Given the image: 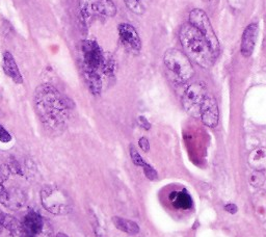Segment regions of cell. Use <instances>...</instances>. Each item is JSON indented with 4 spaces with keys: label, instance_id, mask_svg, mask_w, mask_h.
<instances>
[{
    "label": "cell",
    "instance_id": "obj_3",
    "mask_svg": "<svg viewBox=\"0 0 266 237\" xmlns=\"http://www.w3.org/2000/svg\"><path fill=\"white\" fill-rule=\"evenodd\" d=\"M7 237H52V228L38 211H28L16 229Z\"/></svg>",
    "mask_w": 266,
    "mask_h": 237
},
{
    "label": "cell",
    "instance_id": "obj_15",
    "mask_svg": "<svg viewBox=\"0 0 266 237\" xmlns=\"http://www.w3.org/2000/svg\"><path fill=\"white\" fill-rule=\"evenodd\" d=\"M83 76L87 81L89 92L94 96H99L102 91V79L100 72L83 69Z\"/></svg>",
    "mask_w": 266,
    "mask_h": 237
},
{
    "label": "cell",
    "instance_id": "obj_7",
    "mask_svg": "<svg viewBox=\"0 0 266 237\" xmlns=\"http://www.w3.org/2000/svg\"><path fill=\"white\" fill-rule=\"evenodd\" d=\"M82 69L102 71L105 62V55L101 48L94 40H85L81 43Z\"/></svg>",
    "mask_w": 266,
    "mask_h": 237
},
{
    "label": "cell",
    "instance_id": "obj_22",
    "mask_svg": "<svg viewBox=\"0 0 266 237\" xmlns=\"http://www.w3.org/2000/svg\"><path fill=\"white\" fill-rule=\"evenodd\" d=\"M264 181H265V177L262 174V172H258V171H255L254 174H252V176H251V179H249V182H251V184L256 187L262 186Z\"/></svg>",
    "mask_w": 266,
    "mask_h": 237
},
{
    "label": "cell",
    "instance_id": "obj_2",
    "mask_svg": "<svg viewBox=\"0 0 266 237\" xmlns=\"http://www.w3.org/2000/svg\"><path fill=\"white\" fill-rule=\"evenodd\" d=\"M179 39L188 59L193 60L204 69H209L213 66L215 55L210 45L194 25L190 23L183 24L179 30Z\"/></svg>",
    "mask_w": 266,
    "mask_h": 237
},
{
    "label": "cell",
    "instance_id": "obj_19",
    "mask_svg": "<svg viewBox=\"0 0 266 237\" xmlns=\"http://www.w3.org/2000/svg\"><path fill=\"white\" fill-rule=\"evenodd\" d=\"M253 205L257 215H259L261 218H266V192H260L255 194Z\"/></svg>",
    "mask_w": 266,
    "mask_h": 237
},
{
    "label": "cell",
    "instance_id": "obj_5",
    "mask_svg": "<svg viewBox=\"0 0 266 237\" xmlns=\"http://www.w3.org/2000/svg\"><path fill=\"white\" fill-rule=\"evenodd\" d=\"M165 66L173 72L182 83H186L195 74V70L188 57L177 49H168L164 53Z\"/></svg>",
    "mask_w": 266,
    "mask_h": 237
},
{
    "label": "cell",
    "instance_id": "obj_10",
    "mask_svg": "<svg viewBox=\"0 0 266 237\" xmlns=\"http://www.w3.org/2000/svg\"><path fill=\"white\" fill-rule=\"evenodd\" d=\"M0 203L12 210H17L24 205L25 194L19 187H6L0 180Z\"/></svg>",
    "mask_w": 266,
    "mask_h": 237
},
{
    "label": "cell",
    "instance_id": "obj_27",
    "mask_svg": "<svg viewBox=\"0 0 266 237\" xmlns=\"http://www.w3.org/2000/svg\"><path fill=\"white\" fill-rule=\"evenodd\" d=\"M138 145L140 147V149L143 150L144 152H149L150 150V144H149V141L147 140L146 137H141L139 142H138Z\"/></svg>",
    "mask_w": 266,
    "mask_h": 237
},
{
    "label": "cell",
    "instance_id": "obj_29",
    "mask_svg": "<svg viewBox=\"0 0 266 237\" xmlns=\"http://www.w3.org/2000/svg\"><path fill=\"white\" fill-rule=\"evenodd\" d=\"M224 210H226L227 212H230L231 215H234V214H236V212H237L238 208H237V206L235 205V204L229 203V204H227L226 206H224Z\"/></svg>",
    "mask_w": 266,
    "mask_h": 237
},
{
    "label": "cell",
    "instance_id": "obj_21",
    "mask_svg": "<svg viewBox=\"0 0 266 237\" xmlns=\"http://www.w3.org/2000/svg\"><path fill=\"white\" fill-rule=\"evenodd\" d=\"M124 2L133 13L137 15H141L144 13V7L141 5L140 0H124Z\"/></svg>",
    "mask_w": 266,
    "mask_h": 237
},
{
    "label": "cell",
    "instance_id": "obj_20",
    "mask_svg": "<svg viewBox=\"0 0 266 237\" xmlns=\"http://www.w3.org/2000/svg\"><path fill=\"white\" fill-rule=\"evenodd\" d=\"M20 222L13 215L5 214L3 211H0V225H1L4 229L10 231H13L14 229L18 227Z\"/></svg>",
    "mask_w": 266,
    "mask_h": 237
},
{
    "label": "cell",
    "instance_id": "obj_28",
    "mask_svg": "<svg viewBox=\"0 0 266 237\" xmlns=\"http://www.w3.org/2000/svg\"><path fill=\"white\" fill-rule=\"evenodd\" d=\"M138 123H139V125L141 127L145 128L146 130H149L150 128H151V124H150L149 121L145 117H143V116L138 117Z\"/></svg>",
    "mask_w": 266,
    "mask_h": 237
},
{
    "label": "cell",
    "instance_id": "obj_23",
    "mask_svg": "<svg viewBox=\"0 0 266 237\" xmlns=\"http://www.w3.org/2000/svg\"><path fill=\"white\" fill-rule=\"evenodd\" d=\"M130 156H131L132 161L134 162L135 166H137V167H144L146 165V162L144 161L143 158H141L139 153L137 152V150L133 146L130 147Z\"/></svg>",
    "mask_w": 266,
    "mask_h": 237
},
{
    "label": "cell",
    "instance_id": "obj_12",
    "mask_svg": "<svg viewBox=\"0 0 266 237\" xmlns=\"http://www.w3.org/2000/svg\"><path fill=\"white\" fill-rule=\"evenodd\" d=\"M200 117L202 119L203 123L210 127L214 128L219 124V108L216 100L211 96H206L204 102L201 108V112H200Z\"/></svg>",
    "mask_w": 266,
    "mask_h": 237
},
{
    "label": "cell",
    "instance_id": "obj_26",
    "mask_svg": "<svg viewBox=\"0 0 266 237\" xmlns=\"http://www.w3.org/2000/svg\"><path fill=\"white\" fill-rule=\"evenodd\" d=\"M12 140H13L12 134L8 132L1 124H0V142L3 144H7L12 142Z\"/></svg>",
    "mask_w": 266,
    "mask_h": 237
},
{
    "label": "cell",
    "instance_id": "obj_11",
    "mask_svg": "<svg viewBox=\"0 0 266 237\" xmlns=\"http://www.w3.org/2000/svg\"><path fill=\"white\" fill-rule=\"evenodd\" d=\"M118 29L123 45L132 53L138 54L141 49V42L136 29L128 23L120 24Z\"/></svg>",
    "mask_w": 266,
    "mask_h": 237
},
{
    "label": "cell",
    "instance_id": "obj_13",
    "mask_svg": "<svg viewBox=\"0 0 266 237\" xmlns=\"http://www.w3.org/2000/svg\"><path fill=\"white\" fill-rule=\"evenodd\" d=\"M258 37V23H251L244 29L243 38H241V54L244 57H249L252 55L256 45V40Z\"/></svg>",
    "mask_w": 266,
    "mask_h": 237
},
{
    "label": "cell",
    "instance_id": "obj_25",
    "mask_svg": "<svg viewBox=\"0 0 266 237\" xmlns=\"http://www.w3.org/2000/svg\"><path fill=\"white\" fill-rule=\"evenodd\" d=\"M144 168V172H145V175L146 177L149 179V180H156V179L158 178V175H157V172L150 166L148 165V163H146V165L143 167Z\"/></svg>",
    "mask_w": 266,
    "mask_h": 237
},
{
    "label": "cell",
    "instance_id": "obj_4",
    "mask_svg": "<svg viewBox=\"0 0 266 237\" xmlns=\"http://www.w3.org/2000/svg\"><path fill=\"white\" fill-rule=\"evenodd\" d=\"M40 200L44 209L55 215H69L73 209L69 194L58 186H44L40 192Z\"/></svg>",
    "mask_w": 266,
    "mask_h": 237
},
{
    "label": "cell",
    "instance_id": "obj_18",
    "mask_svg": "<svg viewBox=\"0 0 266 237\" xmlns=\"http://www.w3.org/2000/svg\"><path fill=\"white\" fill-rule=\"evenodd\" d=\"M112 223L114 226L119 229V230L128 233L130 235H136L139 232V227L136 223L132 222L129 219H125L123 217L119 216H113L112 217Z\"/></svg>",
    "mask_w": 266,
    "mask_h": 237
},
{
    "label": "cell",
    "instance_id": "obj_1",
    "mask_svg": "<svg viewBox=\"0 0 266 237\" xmlns=\"http://www.w3.org/2000/svg\"><path fill=\"white\" fill-rule=\"evenodd\" d=\"M35 108L42 123L51 131H62L68 123L74 103L49 84L37 87L33 96Z\"/></svg>",
    "mask_w": 266,
    "mask_h": 237
},
{
    "label": "cell",
    "instance_id": "obj_14",
    "mask_svg": "<svg viewBox=\"0 0 266 237\" xmlns=\"http://www.w3.org/2000/svg\"><path fill=\"white\" fill-rule=\"evenodd\" d=\"M2 68L5 73V75L10 77L15 84L22 85L23 77L20 72V69L15 61V57L13 54L8 51L3 53V61H2Z\"/></svg>",
    "mask_w": 266,
    "mask_h": 237
},
{
    "label": "cell",
    "instance_id": "obj_32",
    "mask_svg": "<svg viewBox=\"0 0 266 237\" xmlns=\"http://www.w3.org/2000/svg\"><path fill=\"white\" fill-rule=\"evenodd\" d=\"M0 112H1V110H0Z\"/></svg>",
    "mask_w": 266,
    "mask_h": 237
},
{
    "label": "cell",
    "instance_id": "obj_9",
    "mask_svg": "<svg viewBox=\"0 0 266 237\" xmlns=\"http://www.w3.org/2000/svg\"><path fill=\"white\" fill-rule=\"evenodd\" d=\"M115 4L111 0H85L81 3V16L85 20L91 17H113Z\"/></svg>",
    "mask_w": 266,
    "mask_h": 237
},
{
    "label": "cell",
    "instance_id": "obj_30",
    "mask_svg": "<svg viewBox=\"0 0 266 237\" xmlns=\"http://www.w3.org/2000/svg\"><path fill=\"white\" fill-rule=\"evenodd\" d=\"M56 237H69V236L66 234H65V233H63V232H60V233H57Z\"/></svg>",
    "mask_w": 266,
    "mask_h": 237
},
{
    "label": "cell",
    "instance_id": "obj_24",
    "mask_svg": "<svg viewBox=\"0 0 266 237\" xmlns=\"http://www.w3.org/2000/svg\"><path fill=\"white\" fill-rule=\"evenodd\" d=\"M91 215H93V220H91V223H93V228H94V232H95L96 236L97 237H107L105 232L103 231V229L101 228V226L99 225L98 219L95 216V215L91 214Z\"/></svg>",
    "mask_w": 266,
    "mask_h": 237
},
{
    "label": "cell",
    "instance_id": "obj_17",
    "mask_svg": "<svg viewBox=\"0 0 266 237\" xmlns=\"http://www.w3.org/2000/svg\"><path fill=\"white\" fill-rule=\"evenodd\" d=\"M170 200L173 205L178 209H189L193 206V199L185 192H174L170 195Z\"/></svg>",
    "mask_w": 266,
    "mask_h": 237
},
{
    "label": "cell",
    "instance_id": "obj_31",
    "mask_svg": "<svg viewBox=\"0 0 266 237\" xmlns=\"http://www.w3.org/2000/svg\"><path fill=\"white\" fill-rule=\"evenodd\" d=\"M3 229H4V228H3L1 225H0V235H1V233L3 232Z\"/></svg>",
    "mask_w": 266,
    "mask_h": 237
},
{
    "label": "cell",
    "instance_id": "obj_6",
    "mask_svg": "<svg viewBox=\"0 0 266 237\" xmlns=\"http://www.w3.org/2000/svg\"><path fill=\"white\" fill-rule=\"evenodd\" d=\"M189 23L191 25H194L204 36V38L207 40L208 44L210 45V48L215 57L218 56L221 50L220 42L218 37L215 35L212 24L210 23L207 14L203 10L200 9L193 10L189 13Z\"/></svg>",
    "mask_w": 266,
    "mask_h": 237
},
{
    "label": "cell",
    "instance_id": "obj_16",
    "mask_svg": "<svg viewBox=\"0 0 266 237\" xmlns=\"http://www.w3.org/2000/svg\"><path fill=\"white\" fill-rule=\"evenodd\" d=\"M248 163L255 171L262 172L266 170V148L260 147L253 150L248 156Z\"/></svg>",
    "mask_w": 266,
    "mask_h": 237
},
{
    "label": "cell",
    "instance_id": "obj_8",
    "mask_svg": "<svg viewBox=\"0 0 266 237\" xmlns=\"http://www.w3.org/2000/svg\"><path fill=\"white\" fill-rule=\"evenodd\" d=\"M206 96V87L203 84L197 83L190 85L182 97L183 108L190 116L195 118L200 117L202 104Z\"/></svg>",
    "mask_w": 266,
    "mask_h": 237
}]
</instances>
